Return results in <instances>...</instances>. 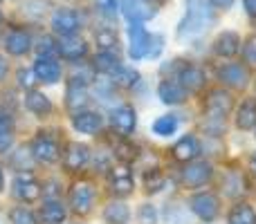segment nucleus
Listing matches in <instances>:
<instances>
[{
  "instance_id": "7c9ffc66",
  "label": "nucleus",
  "mask_w": 256,
  "mask_h": 224,
  "mask_svg": "<svg viewBox=\"0 0 256 224\" xmlns=\"http://www.w3.org/2000/svg\"><path fill=\"white\" fill-rule=\"evenodd\" d=\"M137 81H140V74H137L135 70H130V67H124V65L112 74V83L120 85V88H132Z\"/></svg>"
},
{
  "instance_id": "9b49d317",
  "label": "nucleus",
  "mask_w": 256,
  "mask_h": 224,
  "mask_svg": "<svg viewBox=\"0 0 256 224\" xmlns=\"http://www.w3.org/2000/svg\"><path fill=\"white\" fill-rule=\"evenodd\" d=\"M32 47V36L25 29H12L4 36V49H7L12 56H22L27 54Z\"/></svg>"
},
{
  "instance_id": "dca6fc26",
  "label": "nucleus",
  "mask_w": 256,
  "mask_h": 224,
  "mask_svg": "<svg viewBox=\"0 0 256 224\" xmlns=\"http://www.w3.org/2000/svg\"><path fill=\"white\" fill-rule=\"evenodd\" d=\"M240 49V36L236 34V31H222V34H218V38L214 40V52L218 54V56H234V54H238Z\"/></svg>"
},
{
  "instance_id": "8fccbe9b",
  "label": "nucleus",
  "mask_w": 256,
  "mask_h": 224,
  "mask_svg": "<svg viewBox=\"0 0 256 224\" xmlns=\"http://www.w3.org/2000/svg\"><path fill=\"white\" fill-rule=\"evenodd\" d=\"M146 2H150L155 7V4H162V2H166V0H146Z\"/></svg>"
},
{
  "instance_id": "4be33fe9",
  "label": "nucleus",
  "mask_w": 256,
  "mask_h": 224,
  "mask_svg": "<svg viewBox=\"0 0 256 224\" xmlns=\"http://www.w3.org/2000/svg\"><path fill=\"white\" fill-rule=\"evenodd\" d=\"M180 85L184 90H189V92H198L204 85V72L196 65H186L180 72Z\"/></svg>"
},
{
  "instance_id": "79ce46f5",
  "label": "nucleus",
  "mask_w": 256,
  "mask_h": 224,
  "mask_svg": "<svg viewBox=\"0 0 256 224\" xmlns=\"http://www.w3.org/2000/svg\"><path fill=\"white\" fill-rule=\"evenodd\" d=\"M32 79H34V72H27V70H20V72H18V83H20L22 88H30V85L34 83Z\"/></svg>"
},
{
  "instance_id": "5fc2aeb1",
  "label": "nucleus",
  "mask_w": 256,
  "mask_h": 224,
  "mask_svg": "<svg viewBox=\"0 0 256 224\" xmlns=\"http://www.w3.org/2000/svg\"><path fill=\"white\" fill-rule=\"evenodd\" d=\"M0 2H2V0H0Z\"/></svg>"
},
{
  "instance_id": "e433bc0d",
  "label": "nucleus",
  "mask_w": 256,
  "mask_h": 224,
  "mask_svg": "<svg viewBox=\"0 0 256 224\" xmlns=\"http://www.w3.org/2000/svg\"><path fill=\"white\" fill-rule=\"evenodd\" d=\"M184 211V209L180 207V204H168L166 207V224H186V218H182L180 213Z\"/></svg>"
},
{
  "instance_id": "423d86ee",
  "label": "nucleus",
  "mask_w": 256,
  "mask_h": 224,
  "mask_svg": "<svg viewBox=\"0 0 256 224\" xmlns=\"http://www.w3.org/2000/svg\"><path fill=\"white\" fill-rule=\"evenodd\" d=\"M128 38H130V47H128V56L132 58V61H140V58H144L146 54H148V31L142 27V22H130V27H128Z\"/></svg>"
},
{
  "instance_id": "de8ad7c7",
  "label": "nucleus",
  "mask_w": 256,
  "mask_h": 224,
  "mask_svg": "<svg viewBox=\"0 0 256 224\" xmlns=\"http://www.w3.org/2000/svg\"><path fill=\"white\" fill-rule=\"evenodd\" d=\"M0 128H9V117L0 110Z\"/></svg>"
},
{
  "instance_id": "c756f323",
  "label": "nucleus",
  "mask_w": 256,
  "mask_h": 224,
  "mask_svg": "<svg viewBox=\"0 0 256 224\" xmlns=\"http://www.w3.org/2000/svg\"><path fill=\"white\" fill-rule=\"evenodd\" d=\"M88 92H86L81 85L70 83L68 85V108L70 110H81L84 106H88Z\"/></svg>"
},
{
  "instance_id": "6e6552de",
  "label": "nucleus",
  "mask_w": 256,
  "mask_h": 224,
  "mask_svg": "<svg viewBox=\"0 0 256 224\" xmlns=\"http://www.w3.org/2000/svg\"><path fill=\"white\" fill-rule=\"evenodd\" d=\"M14 193L22 202H34L40 198V184L32 173H18L16 180H14Z\"/></svg>"
},
{
  "instance_id": "a878e982",
  "label": "nucleus",
  "mask_w": 256,
  "mask_h": 224,
  "mask_svg": "<svg viewBox=\"0 0 256 224\" xmlns=\"http://www.w3.org/2000/svg\"><path fill=\"white\" fill-rule=\"evenodd\" d=\"M40 218H43L45 224H61L66 220V207L61 202H56V200H50L40 209Z\"/></svg>"
},
{
  "instance_id": "ddd939ff",
  "label": "nucleus",
  "mask_w": 256,
  "mask_h": 224,
  "mask_svg": "<svg viewBox=\"0 0 256 224\" xmlns=\"http://www.w3.org/2000/svg\"><path fill=\"white\" fill-rule=\"evenodd\" d=\"M104 126V119L97 112H76L72 117V128L81 135H94Z\"/></svg>"
},
{
  "instance_id": "2f4dec72",
  "label": "nucleus",
  "mask_w": 256,
  "mask_h": 224,
  "mask_svg": "<svg viewBox=\"0 0 256 224\" xmlns=\"http://www.w3.org/2000/svg\"><path fill=\"white\" fill-rule=\"evenodd\" d=\"M97 45L104 52H115L117 45H120V36L112 29H99L97 31Z\"/></svg>"
},
{
  "instance_id": "4c0bfd02",
  "label": "nucleus",
  "mask_w": 256,
  "mask_h": 224,
  "mask_svg": "<svg viewBox=\"0 0 256 224\" xmlns=\"http://www.w3.org/2000/svg\"><path fill=\"white\" fill-rule=\"evenodd\" d=\"M243 56H245V63H250V65H256V36H252V38L245 43Z\"/></svg>"
},
{
  "instance_id": "ea45409f",
  "label": "nucleus",
  "mask_w": 256,
  "mask_h": 224,
  "mask_svg": "<svg viewBox=\"0 0 256 224\" xmlns=\"http://www.w3.org/2000/svg\"><path fill=\"white\" fill-rule=\"evenodd\" d=\"M162 36H150V40H148V54L146 56H158L160 52H162Z\"/></svg>"
},
{
  "instance_id": "a19ab883",
  "label": "nucleus",
  "mask_w": 256,
  "mask_h": 224,
  "mask_svg": "<svg viewBox=\"0 0 256 224\" xmlns=\"http://www.w3.org/2000/svg\"><path fill=\"white\" fill-rule=\"evenodd\" d=\"M38 54H40V58H50V54H54V43H52V38H40V43H38Z\"/></svg>"
},
{
  "instance_id": "412c9836",
  "label": "nucleus",
  "mask_w": 256,
  "mask_h": 224,
  "mask_svg": "<svg viewBox=\"0 0 256 224\" xmlns=\"http://www.w3.org/2000/svg\"><path fill=\"white\" fill-rule=\"evenodd\" d=\"M110 186L117 195H128L132 191V175H130L126 164L115 166L110 171Z\"/></svg>"
},
{
  "instance_id": "1a4fd4ad",
  "label": "nucleus",
  "mask_w": 256,
  "mask_h": 224,
  "mask_svg": "<svg viewBox=\"0 0 256 224\" xmlns=\"http://www.w3.org/2000/svg\"><path fill=\"white\" fill-rule=\"evenodd\" d=\"M218 79L234 90H243L250 81V74H248V67L240 65V63H227V65H222L218 70Z\"/></svg>"
},
{
  "instance_id": "864d4df0",
  "label": "nucleus",
  "mask_w": 256,
  "mask_h": 224,
  "mask_svg": "<svg viewBox=\"0 0 256 224\" xmlns=\"http://www.w3.org/2000/svg\"><path fill=\"white\" fill-rule=\"evenodd\" d=\"M0 224H4V220H2V218H0Z\"/></svg>"
},
{
  "instance_id": "58836bf2",
  "label": "nucleus",
  "mask_w": 256,
  "mask_h": 224,
  "mask_svg": "<svg viewBox=\"0 0 256 224\" xmlns=\"http://www.w3.org/2000/svg\"><path fill=\"white\" fill-rule=\"evenodd\" d=\"M12 146V130L9 128H0V155L7 153Z\"/></svg>"
},
{
  "instance_id": "6ab92c4d",
  "label": "nucleus",
  "mask_w": 256,
  "mask_h": 224,
  "mask_svg": "<svg viewBox=\"0 0 256 224\" xmlns=\"http://www.w3.org/2000/svg\"><path fill=\"white\" fill-rule=\"evenodd\" d=\"M158 97L162 99L166 106H178V103H182L186 99V90L182 88L178 81H162L158 88Z\"/></svg>"
},
{
  "instance_id": "bb28decb",
  "label": "nucleus",
  "mask_w": 256,
  "mask_h": 224,
  "mask_svg": "<svg viewBox=\"0 0 256 224\" xmlns=\"http://www.w3.org/2000/svg\"><path fill=\"white\" fill-rule=\"evenodd\" d=\"M230 224H256V211L250 204H236L227 216Z\"/></svg>"
},
{
  "instance_id": "72a5a7b5",
  "label": "nucleus",
  "mask_w": 256,
  "mask_h": 224,
  "mask_svg": "<svg viewBox=\"0 0 256 224\" xmlns=\"http://www.w3.org/2000/svg\"><path fill=\"white\" fill-rule=\"evenodd\" d=\"M225 189H227V195H232V198L240 195V193L245 191V182H243V177H240L238 173H230V175L225 177Z\"/></svg>"
},
{
  "instance_id": "a18cd8bd",
  "label": "nucleus",
  "mask_w": 256,
  "mask_h": 224,
  "mask_svg": "<svg viewBox=\"0 0 256 224\" xmlns=\"http://www.w3.org/2000/svg\"><path fill=\"white\" fill-rule=\"evenodd\" d=\"M209 2H212L214 7H218V9H227V7L234 4V0H209Z\"/></svg>"
},
{
  "instance_id": "b1692460",
  "label": "nucleus",
  "mask_w": 256,
  "mask_h": 224,
  "mask_svg": "<svg viewBox=\"0 0 256 224\" xmlns=\"http://www.w3.org/2000/svg\"><path fill=\"white\" fill-rule=\"evenodd\" d=\"M92 67L94 70H99V72H104V74L112 76L122 67V61H120V56H117L115 52H99L97 56H94Z\"/></svg>"
},
{
  "instance_id": "9d476101",
  "label": "nucleus",
  "mask_w": 256,
  "mask_h": 224,
  "mask_svg": "<svg viewBox=\"0 0 256 224\" xmlns=\"http://www.w3.org/2000/svg\"><path fill=\"white\" fill-rule=\"evenodd\" d=\"M122 13L130 22H144L155 16V7L146 0H122Z\"/></svg>"
},
{
  "instance_id": "c03bdc74",
  "label": "nucleus",
  "mask_w": 256,
  "mask_h": 224,
  "mask_svg": "<svg viewBox=\"0 0 256 224\" xmlns=\"http://www.w3.org/2000/svg\"><path fill=\"white\" fill-rule=\"evenodd\" d=\"M243 4H245V11L252 18H256V0H243Z\"/></svg>"
},
{
  "instance_id": "20e7f679",
  "label": "nucleus",
  "mask_w": 256,
  "mask_h": 224,
  "mask_svg": "<svg viewBox=\"0 0 256 224\" xmlns=\"http://www.w3.org/2000/svg\"><path fill=\"white\" fill-rule=\"evenodd\" d=\"M52 29L56 31L61 38L66 36H74L79 31V16L74 9L70 7H61L52 13Z\"/></svg>"
},
{
  "instance_id": "473e14b6",
  "label": "nucleus",
  "mask_w": 256,
  "mask_h": 224,
  "mask_svg": "<svg viewBox=\"0 0 256 224\" xmlns=\"http://www.w3.org/2000/svg\"><path fill=\"white\" fill-rule=\"evenodd\" d=\"M164 184H166V180H164V175L160 171L144 173V186H146V191H150V193H155V191H162Z\"/></svg>"
},
{
  "instance_id": "f704fd0d",
  "label": "nucleus",
  "mask_w": 256,
  "mask_h": 224,
  "mask_svg": "<svg viewBox=\"0 0 256 224\" xmlns=\"http://www.w3.org/2000/svg\"><path fill=\"white\" fill-rule=\"evenodd\" d=\"M9 220H12V224H36L34 213L25 207H18L14 211H9Z\"/></svg>"
},
{
  "instance_id": "c9c22d12",
  "label": "nucleus",
  "mask_w": 256,
  "mask_h": 224,
  "mask_svg": "<svg viewBox=\"0 0 256 224\" xmlns=\"http://www.w3.org/2000/svg\"><path fill=\"white\" fill-rule=\"evenodd\" d=\"M137 218H140L142 224H155L158 222V211H155L153 204H142L140 211H137Z\"/></svg>"
},
{
  "instance_id": "c85d7f7f",
  "label": "nucleus",
  "mask_w": 256,
  "mask_h": 224,
  "mask_svg": "<svg viewBox=\"0 0 256 224\" xmlns=\"http://www.w3.org/2000/svg\"><path fill=\"white\" fill-rule=\"evenodd\" d=\"M178 126H180V123H178V117H173V114H164V117H158L153 121V132L158 137H171L173 132L178 130Z\"/></svg>"
},
{
  "instance_id": "49530a36",
  "label": "nucleus",
  "mask_w": 256,
  "mask_h": 224,
  "mask_svg": "<svg viewBox=\"0 0 256 224\" xmlns=\"http://www.w3.org/2000/svg\"><path fill=\"white\" fill-rule=\"evenodd\" d=\"M4 76H7V61L0 56V81H2Z\"/></svg>"
},
{
  "instance_id": "f3484780",
  "label": "nucleus",
  "mask_w": 256,
  "mask_h": 224,
  "mask_svg": "<svg viewBox=\"0 0 256 224\" xmlns=\"http://www.w3.org/2000/svg\"><path fill=\"white\" fill-rule=\"evenodd\" d=\"M34 76L43 83H56L61 79V65L54 58H38L34 63Z\"/></svg>"
},
{
  "instance_id": "cd10ccee",
  "label": "nucleus",
  "mask_w": 256,
  "mask_h": 224,
  "mask_svg": "<svg viewBox=\"0 0 256 224\" xmlns=\"http://www.w3.org/2000/svg\"><path fill=\"white\" fill-rule=\"evenodd\" d=\"M104 218H106L108 224H126L128 218H130V211H128L126 204L122 202H112L106 207V211H104Z\"/></svg>"
},
{
  "instance_id": "5701e85b",
  "label": "nucleus",
  "mask_w": 256,
  "mask_h": 224,
  "mask_svg": "<svg viewBox=\"0 0 256 224\" xmlns=\"http://www.w3.org/2000/svg\"><path fill=\"white\" fill-rule=\"evenodd\" d=\"M25 106L30 112L34 114H48L50 110H52V103H50V99L45 97L43 92H38V90H30V92L25 94Z\"/></svg>"
},
{
  "instance_id": "393cba45",
  "label": "nucleus",
  "mask_w": 256,
  "mask_h": 224,
  "mask_svg": "<svg viewBox=\"0 0 256 224\" xmlns=\"http://www.w3.org/2000/svg\"><path fill=\"white\" fill-rule=\"evenodd\" d=\"M236 126L240 130H250L256 126V99H248L243 106L238 108V117H236Z\"/></svg>"
},
{
  "instance_id": "2eb2a0df",
  "label": "nucleus",
  "mask_w": 256,
  "mask_h": 224,
  "mask_svg": "<svg viewBox=\"0 0 256 224\" xmlns=\"http://www.w3.org/2000/svg\"><path fill=\"white\" fill-rule=\"evenodd\" d=\"M112 126L120 135H130L137 126V114L130 106H120L117 110H112Z\"/></svg>"
},
{
  "instance_id": "4468645a",
  "label": "nucleus",
  "mask_w": 256,
  "mask_h": 224,
  "mask_svg": "<svg viewBox=\"0 0 256 224\" xmlns=\"http://www.w3.org/2000/svg\"><path fill=\"white\" fill-rule=\"evenodd\" d=\"M58 52L66 61H81L88 52V45H86L84 38H76V36H66L58 43Z\"/></svg>"
},
{
  "instance_id": "f257e3e1",
  "label": "nucleus",
  "mask_w": 256,
  "mask_h": 224,
  "mask_svg": "<svg viewBox=\"0 0 256 224\" xmlns=\"http://www.w3.org/2000/svg\"><path fill=\"white\" fill-rule=\"evenodd\" d=\"M212 22H214V11L209 9L207 0H186V13L180 20L178 36H180V38L196 36L207 29Z\"/></svg>"
},
{
  "instance_id": "a211bd4d",
  "label": "nucleus",
  "mask_w": 256,
  "mask_h": 224,
  "mask_svg": "<svg viewBox=\"0 0 256 224\" xmlns=\"http://www.w3.org/2000/svg\"><path fill=\"white\" fill-rule=\"evenodd\" d=\"M90 159V150L88 146L84 144H70L68 146V153L63 155V164H66L68 171H79V168H84L86 164H88Z\"/></svg>"
},
{
  "instance_id": "f8f14e48",
  "label": "nucleus",
  "mask_w": 256,
  "mask_h": 224,
  "mask_svg": "<svg viewBox=\"0 0 256 224\" xmlns=\"http://www.w3.org/2000/svg\"><path fill=\"white\" fill-rule=\"evenodd\" d=\"M232 110V97L225 90H214L207 99V114L212 119H222Z\"/></svg>"
},
{
  "instance_id": "aec40b11",
  "label": "nucleus",
  "mask_w": 256,
  "mask_h": 224,
  "mask_svg": "<svg viewBox=\"0 0 256 224\" xmlns=\"http://www.w3.org/2000/svg\"><path fill=\"white\" fill-rule=\"evenodd\" d=\"M200 155V144L194 135H186L173 146V157L178 162H194L196 157Z\"/></svg>"
},
{
  "instance_id": "f03ea898",
  "label": "nucleus",
  "mask_w": 256,
  "mask_h": 224,
  "mask_svg": "<svg viewBox=\"0 0 256 224\" xmlns=\"http://www.w3.org/2000/svg\"><path fill=\"white\" fill-rule=\"evenodd\" d=\"M189 207H191V211L204 222H214L218 218V213H220V202H218V198L214 193L194 195L191 202H189Z\"/></svg>"
},
{
  "instance_id": "7ed1b4c3",
  "label": "nucleus",
  "mask_w": 256,
  "mask_h": 224,
  "mask_svg": "<svg viewBox=\"0 0 256 224\" xmlns=\"http://www.w3.org/2000/svg\"><path fill=\"white\" fill-rule=\"evenodd\" d=\"M214 175L212 164L207 162H191L189 166L182 171V186L184 189H200L204 186Z\"/></svg>"
},
{
  "instance_id": "3c124183",
  "label": "nucleus",
  "mask_w": 256,
  "mask_h": 224,
  "mask_svg": "<svg viewBox=\"0 0 256 224\" xmlns=\"http://www.w3.org/2000/svg\"><path fill=\"white\" fill-rule=\"evenodd\" d=\"M2 186H4V177H2V171H0V191H2Z\"/></svg>"
},
{
  "instance_id": "39448f33",
  "label": "nucleus",
  "mask_w": 256,
  "mask_h": 224,
  "mask_svg": "<svg viewBox=\"0 0 256 224\" xmlns=\"http://www.w3.org/2000/svg\"><path fill=\"white\" fill-rule=\"evenodd\" d=\"M94 204V189L88 184V182H81V184H74V189L70 191V207L76 216H86L90 213Z\"/></svg>"
},
{
  "instance_id": "0eeeda50",
  "label": "nucleus",
  "mask_w": 256,
  "mask_h": 224,
  "mask_svg": "<svg viewBox=\"0 0 256 224\" xmlns=\"http://www.w3.org/2000/svg\"><path fill=\"white\" fill-rule=\"evenodd\" d=\"M32 155H34L38 162L43 164H54L61 157V148L58 144L48 135H38L34 141H32Z\"/></svg>"
},
{
  "instance_id": "603ef678",
  "label": "nucleus",
  "mask_w": 256,
  "mask_h": 224,
  "mask_svg": "<svg viewBox=\"0 0 256 224\" xmlns=\"http://www.w3.org/2000/svg\"><path fill=\"white\" fill-rule=\"evenodd\" d=\"M0 22H2V11H0Z\"/></svg>"
},
{
  "instance_id": "09e8293b",
  "label": "nucleus",
  "mask_w": 256,
  "mask_h": 224,
  "mask_svg": "<svg viewBox=\"0 0 256 224\" xmlns=\"http://www.w3.org/2000/svg\"><path fill=\"white\" fill-rule=\"evenodd\" d=\"M250 168H252V173L256 175V155H252V159H250Z\"/></svg>"
},
{
  "instance_id": "37998d69",
  "label": "nucleus",
  "mask_w": 256,
  "mask_h": 224,
  "mask_svg": "<svg viewBox=\"0 0 256 224\" xmlns=\"http://www.w3.org/2000/svg\"><path fill=\"white\" fill-rule=\"evenodd\" d=\"M97 4H99V9H102L104 13H112L115 11V7H117V0H97Z\"/></svg>"
}]
</instances>
